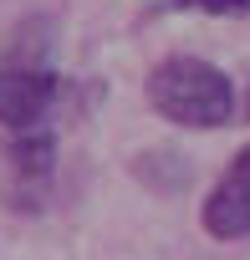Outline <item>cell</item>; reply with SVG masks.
Returning <instances> with one entry per match:
<instances>
[{"mask_svg": "<svg viewBox=\"0 0 250 260\" xmlns=\"http://www.w3.org/2000/svg\"><path fill=\"white\" fill-rule=\"evenodd\" d=\"M143 92L148 107L179 127H225L235 117V82L199 56H164Z\"/></svg>", "mask_w": 250, "mask_h": 260, "instance_id": "cell-1", "label": "cell"}, {"mask_svg": "<svg viewBox=\"0 0 250 260\" xmlns=\"http://www.w3.org/2000/svg\"><path fill=\"white\" fill-rule=\"evenodd\" d=\"M56 179V127H31V133H6V204L16 214H36L46 204V189Z\"/></svg>", "mask_w": 250, "mask_h": 260, "instance_id": "cell-2", "label": "cell"}, {"mask_svg": "<svg viewBox=\"0 0 250 260\" xmlns=\"http://www.w3.org/2000/svg\"><path fill=\"white\" fill-rule=\"evenodd\" d=\"M61 102V77L46 61H16L0 72V127L6 133H31V127H51Z\"/></svg>", "mask_w": 250, "mask_h": 260, "instance_id": "cell-3", "label": "cell"}, {"mask_svg": "<svg viewBox=\"0 0 250 260\" xmlns=\"http://www.w3.org/2000/svg\"><path fill=\"white\" fill-rule=\"evenodd\" d=\"M204 230L214 240H245L250 235V143L230 158L220 184L204 199Z\"/></svg>", "mask_w": 250, "mask_h": 260, "instance_id": "cell-4", "label": "cell"}, {"mask_svg": "<svg viewBox=\"0 0 250 260\" xmlns=\"http://www.w3.org/2000/svg\"><path fill=\"white\" fill-rule=\"evenodd\" d=\"M179 6H199V11H214V16H240V11H250V0H179Z\"/></svg>", "mask_w": 250, "mask_h": 260, "instance_id": "cell-5", "label": "cell"}]
</instances>
